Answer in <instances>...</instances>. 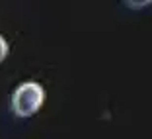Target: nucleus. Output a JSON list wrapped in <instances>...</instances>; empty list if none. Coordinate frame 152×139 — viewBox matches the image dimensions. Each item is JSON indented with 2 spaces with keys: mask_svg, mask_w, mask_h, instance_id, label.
<instances>
[{
  "mask_svg": "<svg viewBox=\"0 0 152 139\" xmlns=\"http://www.w3.org/2000/svg\"><path fill=\"white\" fill-rule=\"evenodd\" d=\"M43 100H45L43 86L31 81L23 82L12 94V110L20 118H29L39 112V108L43 106Z\"/></svg>",
  "mask_w": 152,
  "mask_h": 139,
  "instance_id": "f257e3e1",
  "label": "nucleus"
},
{
  "mask_svg": "<svg viewBox=\"0 0 152 139\" xmlns=\"http://www.w3.org/2000/svg\"><path fill=\"white\" fill-rule=\"evenodd\" d=\"M8 55V43L2 35H0V61H4V57Z\"/></svg>",
  "mask_w": 152,
  "mask_h": 139,
  "instance_id": "f03ea898",
  "label": "nucleus"
}]
</instances>
